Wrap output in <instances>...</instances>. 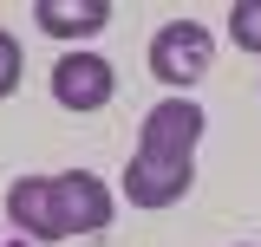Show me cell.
Listing matches in <instances>:
<instances>
[{"label": "cell", "instance_id": "obj_8", "mask_svg": "<svg viewBox=\"0 0 261 247\" xmlns=\"http://www.w3.org/2000/svg\"><path fill=\"white\" fill-rule=\"evenodd\" d=\"M228 39L242 52H261V0H235L228 7Z\"/></svg>", "mask_w": 261, "mask_h": 247}, {"label": "cell", "instance_id": "obj_3", "mask_svg": "<svg viewBox=\"0 0 261 247\" xmlns=\"http://www.w3.org/2000/svg\"><path fill=\"white\" fill-rule=\"evenodd\" d=\"M53 98H59L65 111H105L111 98H118V72H111V59H98V52H65L59 65H53Z\"/></svg>", "mask_w": 261, "mask_h": 247}, {"label": "cell", "instance_id": "obj_10", "mask_svg": "<svg viewBox=\"0 0 261 247\" xmlns=\"http://www.w3.org/2000/svg\"><path fill=\"white\" fill-rule=\"evenodd\" d=\"M20 247H33V241H20Z\"/></svg>", "mask_w": 261, "mask_h": 247}, {"label": "cell", "instance_id": "obj_5", "mask_svg": "<svg viewBox=\"0 0 261 247\" xmlns=\"http://www.w3.org/2000/svg\"><path fill=\"white\" fill-rule=\"evenodd\" d=\"M190 189H196V163L130 156V169H124V202H130V208H176Z\"/></svg>", "mask_w": 261, "mask_h": 247}, {"label": "cell", "instance_id": "obj_1", "mask_svg": "<svg viewBox=\"0 0 261 247\" xmlns=\"http://www.w3.org/2000/svg\"><path fill=\"white\" fill-rule=\"evenodd\" d=\"M202 130H209V117H202L196 98H163V104H150V117H144V130H137V156H157V163H196Z\"/></svg>", "mask_w": 261, "mask_h": 247}, {"label": "cell", "instance_id": "obj_4", "mask_svg": "<svg viewBox=\"0 0 261 247\" xmlns=\"http://www.w3.org/2000/svg\"><path fill=\"white\" fill-rule=\"evenodd\" d=\"M53 202H59V234H105L111 228V189L92 169L53 176Z\"/></svg>", "mask_w": 261, "mask_h": 247}, {"label": "cell", "instance_id": "obj_9", "mask_svg": "<svg viewBox=\"0 0 261 247\" xmlns=\"http://www.w3.org/2000/svg\"><path fill=\"white\" fill-rule=\"evenodd\" d=\"M13 85H20V39L0 26V98H13Z\"/></svg>", "mask_w": 261, "mask_h": 247}, {"label": "cell", "instance_id": "obj_2", "mask_svg": "<svg viewBox=\"0 0 261 247\" xmlns=\"http://www.w3.org/2000/svg\"><path fill=\"white\" fill-rule=\"evenodd\" d=\"M209 59H216V39L196 26V20H170V26L150 39V72H157L163 85H176V91H190L209 78Z\"/></svg>", "mask_w": 261, "mask_h": 247}, {"label": "cell", "instance_id": "obj_7", "mask_svg": "<svg viewBox=\"0 0 261 247\" xmlns=\"http://www.w3.org/2000/svg\"><path fill=\"white\" fill-rule=\"evenodd\" d=\"M33 20L53 39H92L111 20V0H33Z\"/></svg>", "mask_w": 261, "mask_h": 247}, {"label": "cell", "instance_id": "obj_6", "mask_svg": "<svg viewBox=\"0 0 261 247\" xmlns=\"http://www.w3.org/2000/svg\"><path fill=\"white\" fill-rule=\"evenodd\" d=\"M7 221L20 228V241H65L59 234V202H53V176H20L7 189Z\"/></svg>", "mask_w": 261, "mask_h": 247}]
</instances>
